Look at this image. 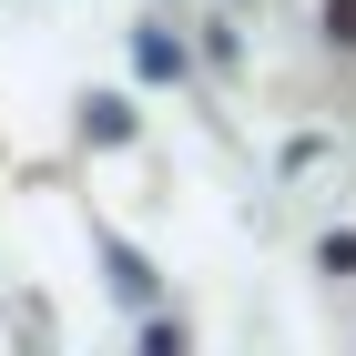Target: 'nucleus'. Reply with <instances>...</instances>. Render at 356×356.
<instances>
[{
	"label": "nucleus",
	"mask_w": 356,
	"mask_h": 356,
	"mask_svg": "<svg viewBox=\"0 0 356 356\" xmlns=\"http://www.w3.org/2000/svg\"><path fill=\"white\" fill-rule=\"evenodd\" d=\"M326 31H336V41L356 51V0H326Z\"/></svg>",
	"instance_id": "f257e3e1"
}]
</instances>
